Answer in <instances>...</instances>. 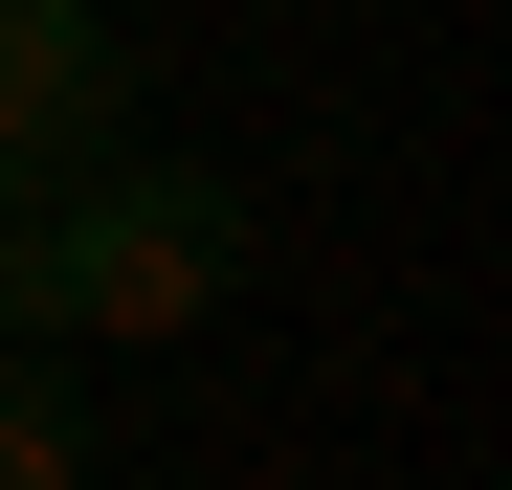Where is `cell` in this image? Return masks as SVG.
<instances>
[{
  "label": "cell",
  "mask_w": 512,
  "mask_h": 490,
  "mask_svg": "<svg viewBox=\"0 0 512 490\" xmlns=\"http://www.w3.org/2000/svg\"><path fill=\"white\" fill-rule=\"evenodd\" d=\"M245 290V179L223 156H90V179L0 201V335L23 357H112V335H201Z\"/></svg>",
  "instance_id": "obj_1"
},
{
  "label": "cell",
  "mask_w": 512,
  "mask_h": 490,
  "mask_svg": "<svg viewBox=\"0 0 512 490\" xmlns=\"http://www.w3.org/2000/svg\"><path fill=\"white\" fill-rule=\"evenodd\" d=\"M134 23L112 0H0V201L23 179H90V156H134Z\"/></svg>",
  "instance_id": "obj_2"
},
{
  "label": "cell",
  "mask_w": 512,
  "mask_h": 490,
  "mask_svg": "<svg viewBox=\"0 0 512 490\" xmlns=\"http://www.w3.org/2000/svg\"><path fill=\"white\" fill-rule=\"evenodd\" d=\"M0 490H90V401H67V357L0 335Z\"/></svg>",
  "instance_id": "obj_3"
}]
</instances>
